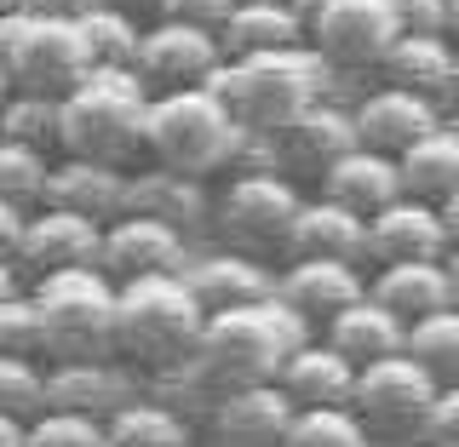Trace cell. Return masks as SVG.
<instances>
[{"label":"cell","instance_id":"obj_39","mask_svg":"<svg viewBox=\"0 0 459 447\" xmlns=\"http://www.w3.org/2000/svg\"><path fill=\"white\" fill-rule=\"evenodd\" d=\"M241 12V0H161L155 6V18L161 23H190V29H212V35H224V23Z\"/></svg>","mask_w":459,"mask_h":447},{"label":"cell","instance_id":"obj_12","mask_svg":"<svg viewBox=\"0 0 459 447\" xmlns=\"http://www.w3.org/2000/svg\"><path fill=\"white\" fill-rule=\"evenodd\" d=\"M448 126V109H437L420 92H402V86H368L356 98V133H362V150L391 155L402 161L408 150H420L425 138H437Z\"/></svg>","mask_w":459,"mask_h":447},{"label":"cell","instance_id":"obj_31","mask_svg":"<svg viewBox=\"0 0 459 447\" xmlns=\"http://www.w3.org/2000/svg\"><path fill=\"white\" fill-rule=\"evenodd\" d=\"M0 143H18V150L64 161V104H52V98H6Z\"/></svg>","mask_w":459,"mask_h":447},{"label":"cell","instance_id":"obj_37","mask_svg":"<svg viewBox=\"0 0 459 447\" xmlns=\"http://www.w3.org/2000/svg\"><path fill=\"white\" fill-rule=\"evenodd\" d=\"M287 447H373V436L362 430V419L351 408H316V413L293 419Z\"/></svg>","mask_w":459,"mask_h":447},{"label":"cell","instance_id":"obj_30","mask_svg":"<svg viewBox=\"0 0 459 447\" xmlns=\"http://www.w3.org/2000/svg\"><path fill=\"white\" fill-rule=\"evenodd\" d=\"M143 18H126L115 6H92L81 18V47L92 57V69H138V52H143Z\"/></svg>","mask_w":459,"mask_h":447},{"label":"cell","instance_id":"obj_11","mask_svg":"<svg viewBox=\"0 0 459 447\" xmlns=\"http://www.w3.org/2000/svg\"><path fill=\"white\" fill-rule=\"evenodd\" d=\"M224 69V40L212 29H190V23H161L155 18L143 29V52H138V81L155 98L167 92H195Z\"/></svg>","mask_w":459,"mask_h":447},{"label":"cell","instance_id":"obj_8","mask_svg":"<svg viewBox=\"0 0 459 447\" xmlns=\"http://www.w3.org/2000/svg\"><path fill=\"white\" fill-rule=\"evenodd\" d=\"M437 401H442V384L413 356H391L379 367H362L351 413L362 419L373 447H425Z\"/></svg>","mask_w":459,"mask_h":447},{"label":"cell","instance_id":"obj_5","mask_svg":"<svg viewBox=\"0 0 459 447\" xmlns=\"http://www.w3.org/2000/svg\"><path fill=\"white\" fill-rule=\"evenodd\" d=\"M57 362H121V287L104 270H69L29 287Z\"/></svg>","mask_w":459,"mask_h":447},{"label":"cell","instance_id":"obj_9","mask_svg":"<svg viewBox=\"0 0 459 447\" xmlns=\"http://www.w3.org/2000/svg\"><path fill=\"white\" fill-rule=\"evenodd\" d=\"M270 150H276V172H281V178H293L299 190H305V184H316V190H322L327 172L362 150L356 109L327 104V98H322V104H310L299 121H287L281 133L270 138Z\"/></svg>","mask_w":459,"mask_h":447},{"label":"cell","instance_id":"obj_29","mask_svg":"<svg viewBox=\"0 0 459 447\" xmlns=\"http://www.w3.org/2000/svg\"><path fill=\"white\" fill-rule=\"evenodd\" d=\"M402 184L425 207H448L459 195V126H442L437 138H425L420 150L402 155Z\"/></svg>","mask_w":459,"mask_h":447},{"label":"cell","instance_id":"obj_49","mask_svg":"<svg viewBox=\"0 0 459 447\" xmlns=\"http://www.w3.org/2000/svg\"><path fill=\"white\" fill-rule=\"evenodd\" d=\"M425 447H442V442H425Z\"/></svg>","mask_w":459,"mask_h":447},{"label":"cell","instance_id":"obj_28","mask_svg":"<svg viewBox=\"0 0 459 447\" xmlns=\"http://www.w3.org/2000/svg\"><path fill=\"white\" fill-rule=\"evenodd\" d=\"M322 339L333 344L351 367H379V362H391V356H408V327L385 305H373V298H362L356 310H344L339 322H327Z\"/></svg>","mask_w":459,"mask_h":447},{"label":"cell","instance_id":"obj_46","mask_svg":"<svg viewBox=\"0 0 459 447\" xmlns=\"http://www.w3.org/2000/svg\"><path fill=\"white\" fill-rule=\"evenodd\" d=\"M442 224H448V236H454V247H459V195L442 207Z\"/></svg>","mask_w":459,"mask_h":447},{"label":"cell","instance_id":"obj_38","mask_svg":"<svg viewBox=\"0 0 459 447\" xmlns=\"http://www.w3.org/2000/svg\"><path fill=\"white\" fill-rule=\"evenodd\" d=\"M29 447H104V425L81 413H47L29 430Z\"/></svg>","mask_w":459,"mask_h":447},{"label":"cell","instance_id":"obj_23","mask_svg":"<svg viewBox=\"0 0 459 447\" xmlns=\"http://www.w3.org/2000/svg\"><path fill=\"white\" fill-rule=\"evenodd\" d=\"M356 379H362V367H351L327 339H310L305 350L281 367L276 384H281V396L293 401L299 413H316V408H351Z\"/></svg>","mask_w":459,"mask_h":447},{"label":"cell","instance_id":"obj_33","mask_svg":"<svg viewBox=\"0 0 459 447\" xmlns=\"http://www.w3.org/2000/svg\"><path fill=\"white\" fill-rule=\"evenodd\" d=\"M0 356H12V362H35V367H57L47 315H40L35 293L0 298Z\"/></svg>","mask_w":459,"mask_h":447},{"label":"cell","instance_id":"obj_19","mask_svg":"<svg viewBox=\"0 0 459 447\" xmlns=\"http://www.w3.org/2000/svg\"><path fill=\"white\" fill-rule=\"evenodd\" d=\"M379 86L420 92L437 109L459 115V47L448 35H402L379 69Z\"/></svg>","mask_w":459,"mask_h":447},{"label":"cell","instance_id":"obj_48","mask_svg":"<svg viewBox=\"0 0 459 447\" xmlns=\"http://www.w3.org/2000/svg\"><path fill=\"white\" fill-rule=\"evenodd\" d=\"M448 35H454V47H459V0H448Z\"/></svg>","mask_w":459,"mask_h":447},{"label":"cell","instance_id":"obj_20","mask_svg":"<svg viewBox=\"0 0 459 447\" xmlns=\"http://www.w3.org/2000/svg\"><path fill=\"white\" fill-rule=\"evenodd\" d=\"M212 184L201 178H184V172H167V167H138L133 172V201H126V219H155V224H172L178 236H195V229L212 224Z\"/></svg>","mask_w":459,"mask_h":447},{"label":"cell","instance_id":"obj_1","mask_svg":"<svg viewBox=\"0 0 459 447\" xmlns=\"http://www.w3.org/2000/svg\"><path fill=\"white\" fill-rule=\"evenodd\" d=\"M310 339L316 333L281 305V298L253 305V310H230V315H207V339H201V356H195L190 379L201 391H212V401L236 396V391H264V384L281 379V367L293 362Z\"/></svg>","mask_w":459,"mask_h":447},{"label":"cell","instance_id":"obj_44","mask_svg":"<svg viewBox=\"0 0 459 447\" xmlns=\"http://www.w3.org/2000/svg\"><path fill=\"white\" fill-rule=\"evenodd\" d=\"M98 6H115V12H126V18L155 23V6H161V0H98Z\"/></svg>","mask_w":459,"mask_h":447},{"label":"cell","instance_id":"obj_36","mask_svg":"<svg viewBox=\"0 0 459 447\" xmlns=\"http://www.w3.org/2000/svg\"><path fill=\"white\" fill-rule=\"evenodd\" d=\"M47 413H52V367L0 356V419L40 425Z\"/></svg>","mask_w":459,"mask_h":447},{"label":"cell","instance_id":"obj_16","mask_svg":"<svg viewBox=\"0 0 459 447\" xmlns=\"http://www.w3.org/2000/svg\"><path fill=\"white\" fill-rule=\"evenodd\" d=\"M299 408L281 396V384L236 391L207 408V447H287Z\"/></svg>","mask_w":459,"mask_h":447},{"label":"cell","instance_id":"obj_27","mask_svg":"<svg viewBox=\"0 0 459 447\" xmlns=\"http://www.w3.org/2000/svg\"><path fill=\"white\" fill-rule=\"evenodd\" d=\"M224 57H276L310 47V29L287 0H241V12L224 23Z\"/></svg>","mask_w":459,"mask_h":447},{"label":"cell","instance_id":"obj_17","mask_svg":"<svg viewBox=\"0 0 459 447\" xmlns=\"http://www.w3.org/2000/svg\"><path fill=\"white\" fill-rule=\"evenodd\" d=\"M276 298L322 339L327 322H339L344 310H356L368 298V276L362 264H322V258L316 264H287L276 281Z\"/></svg>","mask_w":459,"mask_h":447},{"label":"cell","instance_id":"obj_13","mask_svg":"<svg viewBox=\"0 0 459 447\" xmlns=\"http://www.w3.org/2000/svg\"><path fill=\"white\" fill-rule=\"evenodd\" d=\"M98 258H104V229L75 219V212H35V224H29L23 236V253L12 258V264L29 276V287L47 281V276H69V270H98Z\"/></svg>","mask_w":459,"mask_h":447},{"label":"cell","instance_id":"obj_32","mask_svg":"<svg viewBox=\"0 0 459 447\" xmlns=\"http://www.w3.org/2000/svg\"><path fill=\"white\" fill-rule=\"evenodd\" d=\"M52 155L18 150V143H0V207H18V212H47L52 195Z\"/></svg>","mask_w":459,"mask_h":447},{"label":"cell","instance_id":"obj_14","mask_svg":"<svg viewBox=\"0 0 459 447\" xmlns=\"http://www.w3.org/2000/svg\"><path fill=\"white\" fill-rule=\"evenodd\" d=\"M454 253V236L442 224V207H425V201H396L391 212L368 224V264L391 270V264H442Z\"/></svg>","mask_w":459,"mask_h":447},{"label":"cell","instance_id":"obj_10","mask_svg":"<svg viewBox=\"0 0 459 447\" xmlns=\"http://www.w3.org/2000/svg\"><path fill=\"white\" fill-rule=\"evenodd\" d=\"M396 18L385 0H339L322 23L310 29V52L322 57L333 75H373L379 81L385 57L396 47Z\"/></svg>","mask_w":459,"mask_h":447},{"label":"cell","instance_id":"obj_4","mask_svg":"<svg viewBox=\"0 0 459 447\" xmlns=\"http://www.w3.org/2000/svg\"><path fill=\"white\" fill-rule=\"evenodd\" d=\"M327 81H333V69L310 47H299V52H276V57H224V69L207 81V92L253 138H276L287 121H299L310 104H322Z\"/></svg>","mask_w":459,"mask_h":447},{"label":"cell","instance_id":"obj_2","mask_svg":"<svg viewBox=\"0 0 459 447\" xmlns=\"http://www.w3.org/2000/svg\"><path fill=\"white\" fill-rule=\"evenodd\" d=\"M201 339H207V310L195 305L184 276L121 287V367L143 379H190Z\"/></svg>","mask_w":459,"mask_h":447},{"label":"cell","instance_id":"obj_35","mask_svg":"<svg viewBox=\"0 0 459 447\" xmlns=\"http://www.w3.org/2000/svg\"><path fill=\"white\" fill-rule=\"evenodd\" d=\"M408 356L442 384V391H459V310H442V315H430V322L408 327Z\"/></svg>","mask_w":459,"mask_h":447},{"label":"cell","instance_id":"obj_15","mask_svg":"<svg viewBox=\"0 0 459 447\" xmlns=\"http://www.w3.org/2000/svg\"><path fill=\"white\" fill-rule=\"evenodd\" d=\"M184 236L172 224H155V219H121L104 229V258L98 270L115 281V287H133V281H150V276H184Z\"/></svg>","mask_w":459,"mask_h":447},{"label":"cell","instance_id":"obj_18","mask_svg":"<svg viewBox=\"0 0 459 447\" xmlns=\"http://www.w3.org/2000/svg\"><path fill=\"white\" fill-rule=\"evenodd\" d=\"M184 281H190V293H195V305L207 310V315H230V310H253V305H270L276 298V281L281 276H270L264 270V258H247V253H201L184 264Z\"/></svg>","mask_w":459,"mask_h":447},{"label":"cell","instance_id":"obj_42","mask_svg":"<svg viewBox=\"0 0 459 447\" xmlns=\"http://www.w3.org/2000/svg\"><path fill=\"white\" fill-rule=\"evenodd\" d=\"M430 442H442V447H459V391H442L437 413H430Z\"/></svg>","mask_w":459,"mask_h":447},{"label":"cell","instance_id":"obj_47","mask_svg":"<svg viewBox=\"0 0 459 447\" xmlns=\"http://www.w3.org/2000/svg\"><path fill=\"white\" fill-rule=\"evenodd\" d=\"M442 264H448V281H454V310H459V247L442 258Z\"/></svg>","mask_w":459,"mask_h":447},{"label":"cell","instance_id":"obj_3","mask_svg":"<svg viewBox=\"0 0 459 447\" xmlns=\"http://www.w3.org/2000/svg\"><path fill=\"white\" fill-rule=\"evenodd\" d=\"M150 104L155 92L138 81V69H92L75 92L64 98V155L69 161H98L138 172L143 138H150Z\"/></svg>","mask_w":459,"mask_h":447},{"label":"cell","instance_id":"obj_22","mask_svg":"<svg viewBox=\"0 0 459 447\" xmlns=\"http://www.w3.org/2000/svg\"><path fill=\"white\" fill-rule=\"evenodd\" d=\"M126 201H133V172L98 167V161H69V155H64V161H57V172H52L47 207L75 212V219L109 229V224L126 219Z\"/></svg>","mask_w":459,"mask_h":447},{"label":"cell","instance_id":"obj_25","mask_svg":"<svg viewBox=\"0 0 459 447\" xmlns=\"http://www.w3.org/2000/svg\"><path fill=\"white\" fill-rule=\"evenodd\" d=\"M368 298L385 305L402 327H420L430 315L454 310V281H448V264H391L368 276Z\"/></svg>","mask_w":459,"mask_h":447},{"label":"cell","instance_id":"obj_34","mask_svg":"<svg viewBox=\"0 0 459 447\" xmlns=\"http://www.w3.org/2000/svg\"><path fill=\"white\" fill-rule=\"evenodd\" d=\"M104 447H190V430L161 401H133L104 425Z\"/></svg>","mask_w":459,"mask_h":447},{"label":"cell","instance_id":"obj_43","mask_svg":"<svg viewBox=\"0 0 459 447\" xmlns=\"http://www.w3.org/2000/svg\"><path fill=\"white\" fill-rule=\"evenodd\" d=\"M287 6H293V12H299V18H305V29H316V23H322V18H327V12H333V6H339V0H287Z\"/></svg>","mask_w":459,"mask_h":447},{"label":"cell","instance_id":"obj_26","mask_svg":"<svg viewBox=\"0 0 459 447\" xmlns=\"http://www.w3.org/2000/svg\"><path fill=\"white\" fill-rule=\"evenodd\" d=\"M316 195L339 201V207H351L356 219H379V212H391L396 201H408V184H402V161L391 155H373V150H356L351 161H339L327 172V184Z\"/></svg>","mask_w":459,"mask_h":447},{"label":"cell","instance_id":"obj_21","mask_svg":"<svg viewBox=\"0 0 459 447\" xmlns=\"http://www.w3.org/2000/svg\"><path fill=\"white\" fill-rule=\"evenodd\" d=\"M368 264V219L327 195H310L287 241V264Z\"/></svg>","mask_w":459,"mask_h":447},{"label":"cell","instance_id":"obj_45","mask_svg":"<svg viewBox=\"0 0 459 447\" xmlns=\"http://www.w3.org/2000/svg\"><path fill=\"white\" fill-rule=\"evenodd\" d=\"M29 430H35V425H23V419H0V447H29Z\"/></svg>","mask_w":459,"mask_h":447},{"label":"cell","instance_id":"obj_6","mask_svg":"<svg viewBox=\"0 0 459 447\" xmlns=\"http://www.w3.org/2000/svg\"><path fill=\"white\" fill-rule=\"evenodd\" d=\"M86 75H92V57L81 47V23L0 12V86H6V98L64 104Z\"/></svg>","mask_w":459,"mask_h":447},{"label":"cell","instance_id":"obj_50","mask_svg":"<svg viewBox=\"0 0 459 447\" xmlns=\"http://www.w3.org/2000/svg\"><path fill=\"white\" fill-rule=\"evenodd\" d=\"M454 121H459V115H454Z\"/></svg>","mask_w":459,"mask_h":447},{"label":"cell","instance_id":"obj_41","mask_svg":"<svg viewBox=\"0 0 459 447\" xmlns=\"http://www.w3.org/2000/svg\"><path fill=\"white\" fill-rule=\"evenodd\" d=\"M98 0H0V12H29V18H52V23H81Z\"/></svg>","mask_w":459,"mask_h":447},{"label":"cell","instance_id":"obj_7","mask_svg":"<svg viewBox=\"0 0 459 447\" xmlns=\"http://www.w3.org/2000/svg\"><path fill=\"white\" fill-rule=\"evenodd\" d=\"M305 190L281 172H241V178H224L219 184V207H212V229L224 236L230 253H247V258H264V253H281L287 258V241H293V224L305 212Z\"/></svg>","mask_w":459,"mask_h":447},{"label":"cell","instance_id":"obj_24","mask_svg":"<svg viewBox=\"0 0 459 447\" xmlns=\"http://www.w3.org/2000/svg\"><path fill=\"white\" fill-rule=\"evenodd\" d=\"M126 408H133V384H126L121 362H57L52 367V413H81V419L109 425Z\"/></svg>","mask_w":459,"mask_h":447},{"label":"cell","instance_id":"obj_40","mask_svg":"<svg viewBox=\"0 0 459 447\" xmlns=\"http://www.w3.org/2000/svg\"><path fill=\"white\" fill-rule=\"evenodd\" d=\"M385 6L396 18V35H448V0H385Z\"/></svg>","mask_w":459,"mask_h":447}]
</instances>
